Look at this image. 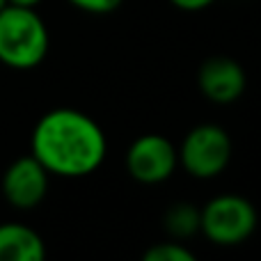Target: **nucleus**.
<instances>
[{
	"mask_svg": "<svg viewBox=\"0 0 261 261\" xmlns=\"http://www.w3.org/2000/svg\"><path fill=\"white\" fill-rule=\"evenodd\" d=\"M30 153L50 176L83 179L106 163L108 138L96 119L76 108L41 115L30 135Z\"/></svg>",
	"mask_w": 261,
	"mask_h": 261,
	"instance_id": "f257e3e1",
	"label": "nucleus"
},
{
	"mask_svg": "<svg viewBox=\"0 0 261 261\" xmlns=\"http://www.w3.org/2000/svg\"><path fill=\"white\" fill-rule=\"evenodd\" d=\"M50 48V35L35 7L0 9V64L16 71L39 67Z\"/></svg>",
	"mask_w": 261,
	"mask_h": 261,
	"instance_id": "f03ea898",
	"label": "nucleus"
},
{
	"mask_svg": "<svg viewBox=\"0 0 261 261\" xmlns=\"http://www.w3.org/2000/svg\"><path fill=\"white\" fill-rule=\"evenodd\" d=\"M257 225V208L243 195H216L199 208V234L218 248L243 245L248 239H252Z\"/></svg>",
	"mask_w": 261,
	"mask_h": 261,
	"instance_id": "7ed1b4c3",
	"label": "nucleus"
},
{
	"mask_svg": "<svg viewBox=\"0 0 261 261\" xmlns=\"http://www.w3.org/2000/svg\"><path fill=\"white\" fill-rule=\"evenodd\" d=\"M179 167L193 179L208 181L229 167L234 142L231 135L218 124H199L184 135L176 147Z\"/></svg>",
	"mask_w": 261,
	"mask_h": 261,
	"instance_id": "20e7f679",
	"label": "nucleus"
},
{
	"mask_svg": "<svg viewBox=\"0 0 261 261\" xmlns=\"http://www.w3.org/2000/svg\"><path fill=\"white\" fill-rule=\"evenodd\" d=\"M179 170L176 144L161 133H144L126 149V172L144 186H158Z\"/></svg>",
	"mask_w": 261,
	"mask_h": 261,
	"instance_id": "39448f33",
	"label": "nucleus"
},
{
	"mask_svg": "<svg viewBox=\"0 0 261 261\" xmlns=\"http://www.w3.org/2000/svg\"><path fill=\"white\" fill-rule=\"evenodd\" d=\"M50 174L35 156H21L5 170L0 190L9 206L18 211H32L48 195Z\"/></svg>",
	"mask_w": 261,
	"mask_h": 261,
	"instance_id": "423d86ee",
	"label": "nucleus"
},
{
	"mask_svg": "<svg viewBox=\"0 0 261 261\" xmlns=\"http://www.w3.org/2000/svg\"><path fill=\"white\" fill-rule=\"evenodd\" d=\"M197 87L211 103L229 106L243 96L248 87L245 69L229 55H213L204 60L197 71Z\"/></svg>",
	"mask_w": 261,
	"mask_h": 261,
	"instance_id": "0eeeda50",
	"label": "nucleus"
},
{
	"mask_svg": "<svg viewBox=\"0 0 261 261\" xmlns=\"http://www.w3.org/2000/svg\"><path fill=\"white\" fill-rule=\"evenodd\" d=\"M46 243L32 227L23 222L0 225V261H41Z\"/></svg>",
	"mask_w": 261,
	"mask_h": 261,
	"instance_id": "6e6552de",
	"label": "nucleus"
},
{
	"mask_svg": "<svg viewBox=\"0 0 261 261\" xmlns=\"http://www.w3.org/2000/svg\"><path fill=\"white\" fill-rule=\"evenodd\" d=\"M165 231L174 241H186L199 234V208L190 202L172 204L163 218Z\"/></svg>",
	"mask_w": 261,
	"mask_h": 261,
	"instance_id": "1a4fd4ad",
	"label": "nucleus"
},
{
	"mask_svg": "<svg viewBox=\"0 0 261 261\" xmlns=\"http://www.w3.org/2000/svg\"><path fill=\"white\" fill-rule=\"evenodd\" d=\"M144 261H195V252L188 250L184 243L176 241H165V243L151 245L142 254Z\"/></svg>",
	"mask_w": 261,
	"mask_h": 261,
	"instance_id": "9d476101",
	"label": "nucleus"
},
{
	"mask_svg": "<svg viewBox=\"0 0 261 261\" xmlns=\"http://www.w3.org/2000/svg\"><path fill=\"white\" fill-rule=\"evenodd\" d=\"M69 5H73L76 9L85 14H96V16H103V14H113L122 7L124 0H67Z\"/></svg>",
	"mask_w": 261,
	"mask_h": 261,
	"instance_id": "9b49d317",
	"label": "nucleus"
},
{
	"mask_svg": "<svg viewBox=\"0 0 261 261\" xmlns=\"http://www.w3.org/2000/svg\"><path fill=\"white\" fill-rule=\"evenodd\" d=\"M176 9H184V12H202V9L211 7L216 0H170Z\"/></svg>",
	"mask_w": 261,
	"mask_h": 261,
	"instance_id": "f8f14e48",
	"label": "nucleus"
},
{
	"mask_svg": "<svg viewBox=\"0 0 261 261\" xmlns=\"http://www.w3.org/2000/svg\"><path fill=\"white\" fill-rule=\"evenodd\" d=\"M7 5H18V7H35L41 5V0H7Z\"/></svg>",
	"mask_w": 261,
	"mask_h": 261,
	"instance_id": "ddd939ff",
	"label": "nucleus"
},
{
	"mask_svg": "<svg viewBox=\"0 0 261 261\" xmlns=\"http://www.w3.org/2000/svg\"><path fill=\"white\" fill-rule=\"evenodd\" d=\"M5 5H7V0H0V9H3V7H5Z\"/></svg>",
	"mask_w": 261,
	"mask_h": 261,
	"instance_id": "4468645a",
	"label": "nucleus"
}]
</instances>
